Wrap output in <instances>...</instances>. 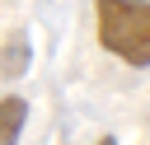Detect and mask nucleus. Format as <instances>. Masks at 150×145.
Returning <instances> with one entry per match:
<instances>
[{
  "label": "nucleus",
  "instance_id": "20e7f679",
  "mask_svg": "<svg viewBox=\"0 0 150 145\" xmlns=\"http://www.w3.org/2000/svg\"><path fill=\"white\" fill-rule=\"evenodd\" d=\"M98 145H117V140H112V136H103V140H98Z\"/></svg>",
  "mask_w": 150,
  "mask_h": 145
},
{
  "label": "nucleus",
  "instance_id": "f257e3e1",
  "mask_svg": "<svg viewBox=\"0 0 150 145\" xmlns=\"http://www.w3.org/2000/svg\"><path fill=\"white\" fill-rule=\"evenodd\" d=\"M94 28L103 51L145 70L150 65V5L145 0H94Z\"/></svg>",
  "mask_w": 150,
  "mask_h": 145
},
{
  "label": "nucleus",
  "instance_id": "f03ea898",
  "mask_svg": "<svg viewBox=\"0 0 150 145\" xmlns=\"http://www.w3.org/2000/svg\"><path fill=\"white\" fill-rule=\"evenodd\" d=\"M23 122H28V103H23L19 94L0 98V145H19V136H23Z\"/></svg>",
  "mask_w": 150,
  "mask_h": 145
},
{
  "label": "nucleus",
  "instance_id": "7ed1b4c3",
  "mask_svg": "<svg viewBox=\"0 0 150 145\" xmlns=\"http://www.w3.org/2000/svg\"><path fill=\"white\" fill-rule=\"evenodd\" d=\"M28 70V37L19 33V37H9V51H5V75L14 80V75H23Z\"/></svg>",
  "mask_w": 150,
  "mask_h": 145
}]
</instances>
